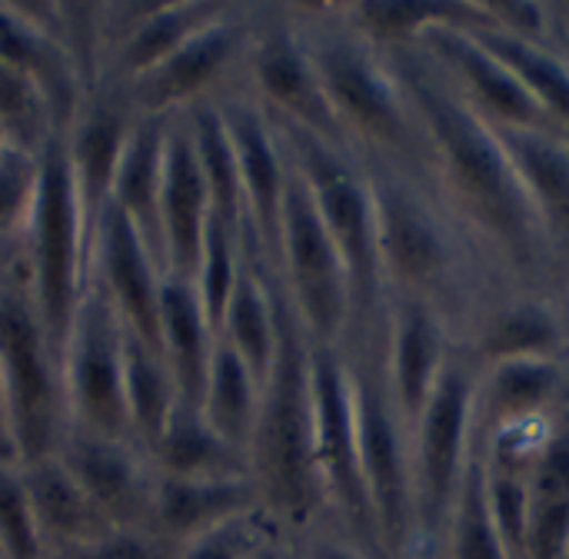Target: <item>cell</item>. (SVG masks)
<instances>
[{"label":"cell","mask_w":569,"mask_h":559,"mask_svg":"<svg viewBox=\"0 0 569 559\" xmlns=\"http://www.w3.org/2000/svg\"><path fill=\"white\" fill-rule=\"evenodd\" d=\"M40 183V157L23 150L0 153V260L23 243Z\"/></svg>","instance_id":"60d3db41"},{"label":"cell","mask_w":569,"mask_h":559,"mask_svg":"<svg viewBox=\"0 0 569 559\" xmlns=\"http://www.w3.org/2000/svg\"><path fill=\"white\" fill-rule=\"evenodd\" d=\"M133 123H137V113L127 100V90L113 83H97L83 93L67 133L60 137L90 243H93L100 217L110 207L117 167H120Z\"/></svg>","instance_id":"ac0fdd59"},{"label":"cell","mask_w":569,"mask_h":559,"mask_svg":"<svg viewBox=\"0 0 569 559\" xmlns=\"http://www.w3.org/2000/svg\"><path fill=\"white\" fill-rule=\"evenodd\" d=\"M3 150H7V143H3V140H0V153H3Z\"/></svg>","instance_id":"f5cc1de1"},{"label":"cell","mask_w":569,"mask_h":559,"mask_svg":"<svg viewBox=\"0 0 569 559\" xmlns=\"http://www.w3.org/2000/svg\"><path fill=\"white\" fill-rule=\"evenodd\" d=\"M270 530H277V527H273V523L267 520V513L260 510V513L240 517V520H233V523H227V527H220V530H210V533H203V537L183 543L180 550H173V557L170 559H247L250 557V550H253Z\"/></svg>","instance_id":"ee69618b"},{"label":"cell","mask_w":569,"mask_h":559,"mask_svg":"<svg viewBox=\"0 0 569 559\" xmlns=\"http://www.w3.org/2000/svg\"><path fill=\"white\" fill-rule=\"evenodd\" d=\"M297 553L300 559H377L337 527H323V530L310 533L307 540L297 543Z\"/></svg>","instance_id":"bcb514c9"},{"label":"cell","mask_w":569,"mask_h":559,"mask_svg":"<svg viewBox=\"0 0 569 559\" xmlns=\"http://www.w3.org/2000/svg\"><path fill=\"white\" fill-rule=\"evenodd\" d=\"M163 280L167 273L163 263L153 257V250L113 207H107L90 243L87 283L100 290L120 327L153 350H160Z\"/></svg>","instance_id":"e0dca14e"},{"label":"cell","mask_w":569,"mask_h":559,"mask_svg":"<svg viewBox=\"0 0 569 559\" xmlns=\"http://www.w3.org/2000/svg\"><path fill=\"white\" fill-rule=\"evenodd\" d=\"M160 353L170 367L183 407H200L210 363L217 353V330L207 320L193 283L180 277L163 280L160 293Z\"/></svg>","instance_id":"f1b7e54d"},{"label":"cell","mask_w":569,"mask_h":559,"mask_svg":"<svg viewBox=\"0 0 569 559\" xmlns=\"http://www.w3.org/2000/svg\"><path fill=\"white\" fill-rule=\"evenodd\" d=\"M247 559H300V553H297V543H293V540H287L280 530H270V533L250 550V557Z\"/></svg>","instance_id":"7dc6e473"},{"label":"cell","mask_w":569,"mask_h":559,"mask_svg":"<svg viewBox=\"0 0 569 559\" xmlns=\"http://www.w3.org/2000/svg\"><path fill=\"white\" fill-rule=\"evenodd\" d=\"M290 13L347 147L437 180L433 147L413 103L387 57L350 27L340 3H290Z\"/></svg>","instance_id":"3957f363"},{"label":"cell","mask_w":569,"mask_h":559,"mask_svg":"<svg viewBox=\"0 0 569 559\" xmlns=\"http://www.w3.org/2000/svg\"><path fill=\"white\" fill-rule=\"evenodd\" d=\"M170 120V117H167ZM163 117H137L120 167L113 180L110 207L140 233V240L163 263V237H160V187H163V143H167ZM167 273V270H163Z\"/></svg>","instance_id":"f546056e"},{"label":"cell","mask_w":569,"mask_h":559,"mask_svg":"<svg viewBox=\"0 0 569 559\" xmlns=\"http://www.w3.org/2000/svg\"><path fill=\"white\" fill-rule=\"evenodd\" d=\"M63 393L67 430L133 443L123 393V327L93 283L83 287L63 343Z\"/></svg>","instance_id":"5bb4252c"},{"label":"cell","mask_w":569,"mask_h":559,"mask_svg":"<svg viewBox=\"0 0 569 559\" xmlns=\"http://www.w3.org/2000/svg\"><path fill=\"white\" fill-rule=\"evenodd\" d=\"M283 137L287 157L303 180L327 233L333 237L353 293V323L350 333L367 330L383 320V273L377 250V217L373 193L360 157L347 147L317 140L303 130L273 123ZM347 333V337H350Z\"/></svg>","instance_id":"52a82bcc"},{"label":"cell","mask_w":569,"mask_h":559,"mask_svg":"<svg viewBox=\"0 0 569 559\" xmlns=\"http://www.w3.org/2000/svg\"><path fill=\"white\" fill-rule=\"evenodd\" d=\"M473 20L530 43H553L557 37V3L540 0H470Z\"/></svg>","instance_id":"7bdbcfd3"},{"label":"cell","mask_w":569,"mask_h":559,"mask_svg":"<svg viewBox=\"0 0 569 559\" xmlns=\"http://www.w3.org/2000/svg\"><path fill=\"white\" fill-rule=\"evenodd\" d=\"M0 559H43L23 470L17 463H0Z\"/></svg>","instance_id":"b9f144b4"},{"label":"cell","mask_w":569,"mask_h":559,"mask_svg":"<svg viewBox=\"0 0 569 559\" xmlns=\"http://www.w3.org/2000/svg\"><path fill=\"white\" fill-rule=\"evenodd\" d=\"M463 27L517 77V83L533 97V103L550 117V123L569 137V60L557 47V40L530 43V40L497 33L473 20V7Z\"/></svg>","instance_id":"836d02e7"},{"label":"cell","mask_w":569,"mask_h":559,"mask_svg":"<svg viewBox=\"0 0 569 559\" xmlns=\"http://www.w3.org/2000/svg\"><path fill=\"white\" fill-rule=\"evenodd\" d=\"M0 377L10 403L17 463L30 467L57 457L70 427L63 353L37 313L20 247L0 260Z\"/></svg>","instance_id":"8992f818"},{"label":"cell","mask_w":569,"mask_h":559,"mask_svg":"<svg viewBox=\"0 0 569 559\" xmlns=\"http://www.w3.org/2000/svg\"><path fill=\"white\" fill-rule=\"evenodd\" d=\"M210 217H213V200L197 167L187 117L183 113L170 117L167 143H163V187H160V237H163L167 277L193 280Z\"/></svg>","instance_id":"7402d4cb"},{"label":"cell","mask_w":569,"mask_h":559,"mask_svg":"<svg viewBox=\"0 0 569 559\" xmlns=\"http://www.w3.org/2000/svg\"><path fill=\"white\" fill-rule=\"evenodd\" d=\"M247 237H250V230L233 227L217 213L210 217L203 250H200V260H197V270H193L190 283H193V293H197L207 320L213 323V330H220L230 290L237 283V273H240V263H243V253H247Z\"/></svg>","instance_id":"ab89813d"},{"label":"cell","mask_w":569,"mask_h":559,"mask_svg":"<svg viewBox=\"0 0 569 559\" xmlns=\"http://www.w3.org/2000/svg\"><path fill=\"white\" fill-rule=\"evenodd\" d=\"M20 470L43 559L70 557L117 530L103 520V513L90 503V497L80 490V483L67 473V467L57 457Z\"/></svg>","instance_id":"484cf974"},{"label":"cell","mask_w":569,"mask_h":559,"mask_svg":"<svg viewBox=\"0 0 569 559\" xmlns=\"http://www.w3.org/2000/svg\"><path fill=\"white\" fill-rule=\"evenodd\" d=\"M347 360L360 470L363 487L380 540L383 559L407 557L417 550V510H413V457H410V427L400 417L387 367H383V320L350 333L340 343Z\"/></svg>","instance_id":"5b68a950"},{"label":"cell","mask_w":569,"mask_h":559,"mask_svg":"<svg viewBox=\"0 0 569 559\" xmlns=\"http://www.w3.org/2000/svg\"><path fill=\"white\" fill-rule=\"evenodd\" d=\"M217 337L253 370L260 383L267 380L277 357L280 310H277V277L260 257L253 237H247V253L237 283L230 290Z\"/></svg>","instance_id":"4316f807"},{"label":"cell","mask_w":569,"mask_h":559,"mask_svg":"<svg viewBox=\"0 0 569 559\" xmlns=\"http://www.w3.org/2000/svg\"><path fill=\"white\" fill-rule=\"evenodd\" d=\"M257 27V3L230 0V7L177 53L133 80L127 100L137 117H180L200 103H213L243 83V63Z\"/></svg>","instance_id":"8fae6325"},{"label":"cell","mask_w":569,"mask_h":559,"mask_svg":"<svg viewBox=\"0 0 569 559\" xmlns=\"http://www.w3.org/2000/svg\"><path fill=\"white\" fill-rule=\"evenodd\" d=\"M477 437V367L453 350L427 407L410 427L413 457V510H417V547L437 550L463 483V470Z\"/></svg>","instance_id":"9c48e42d"},{"label":"cell","mask_w":569,"mask_h":559,"mask_svg":"<svg viewBox=\"0 0 569 559\" xmlns=\"http://www.w3.org/2000/svg\"><path fill=\"white\" fill-rule=\"evenodd\" d=\"M377 50L387 57L427 130L437 160V180L450 207L483 240L513 287L557 293L563 270L493 127L443 83L417 40Z\"/></svg>","instance_id":"6da1fadb"},{"label":"cell","mask_w":569,"mask_h":559,"mask_svg":"<svg viewBox=\"0 0 569 559\" xmlns=\"http://www.w3.org/2000/svg\"><path fill=\"white\" fill-rule=\"evenodd\" d=\"M260 510L263 507L253 477H230V480L157 477L147 530L170 550H180L183 543Z\"/></svg>","instance_id":"d4e9b609"},{"label":"cell","mask_w":569,"mask_h":559,"mask_svg":"<svg viewBox=\"0 0 569 559\" xmlns=\"http://www.w3.org/2000/svg\"><path fill=\"white\" fill-rule=\"evenodd\" d=\"M270 270L277 273L307 340L313 347H340L353 323L350 277L293 163L280 213L277 260Z\"/></svg>","instance_id":"30bf717a"},{"label":"cell","mask_w":569,"mask_h":559,"mask_svg":"<svg viewBox=\"0 0 569 559\" xmlns=\"http://www.w3.org/2000/svg\"><path fill=\"white\" fill-rule=\"evenodd\" d=\"M569 413V357L510 360L477 370V430L560 420Z\"/></svg>","instance_id":"603a6c76"},{"label":"cell","mask_w":569,"mask_h":559,"mask_svg":"<svg viewBox=\"0 0 569 559\" xmlns=\"http://www.w3.org/2000/svg\"><path fill=\"white\" fill-rule=\"evenodd\" d=\"M460 347L477 370L510 360H563L569 320L557 293L507 287L480 310Z\"/></svg>","instance_id":"ffe728a7"},{"label":"cell","mask_w":569,"mask_h":559,"mask_svg":"<svg viewBox=\"0 0 569 559\" xmlns=\"http://www.w3.org/2000/svg\"><path fill=\"white\" fill-rule=\"evenodd\" d=\"M360 163L373 193L383 290L427 303L463 343L480 310L513 283L437 180L373 157Z\"/></svg>","instance_id":"7a4b0ae2"},{"label":"cell","mask_w":569,"mask_h":559,"mask_svg":"<svg viewBox=\"0 0 569 559\" xmlns=\"http://www.w3.org/2000/svg\"><path fill=\"white\" fill-rule=\"evenodd\" d=\"M123 393H127V420L133 443L150 453V447L167 430L170 417L180 407L177 383L163 353L147 347L143 340L123 330Z\"/></svg>","instance_id":"e575fe53"},{"label":"cell","mask_w":569,"mask_h":559,"mask_svg":"<svg viewBox=\"0 0 569 559\" xmlns=\"http://www.w3.org/2000/svg\"><path fill=\"white\" fill-rule=\"evenodd\" d=\"M523 559H569V413L530 470Z\"/></svg>","instance_id":"1f68e13d"},{"label":"cell","mask_w":569,"mask_h":559,"mask_svg":"<svg viewBox=\"0 0 569 559\" xmlns=\"http://www.w3.org/2000/svg\"><path fill=\"white\" fill-rule=\"evenodd\" d=\"M243 90L273 123L347 147L317 67L293 23L290 3H257V27L243 63Z\"/></svg>","instance_id":"4fadbf2b"},{"label":"cell","mask_w":569,"mask_h":559,"mask_svg":"<svg viewBox=\"0 0 569 559\" xmlns=\"http://www.w3.org/2000/svg\"><path fill=\"white\" fill-rule=\"evenodd\" d=\"M0 63L30 77L47 93L63 137L87 90L60 43L50 40L37 23H30L17 3L7 0H0Z\"/></svg>","instance_id":"4dcf8cb0"},{"label":"cell","mask_w":569,"mask_h":559,"mask_svg":"<svg viewBox=\"0 0 569 559\" xmlns=\"http://www.w3.org/2000/svg\"><path fill=\"white\" fill-rule=\"evenodd\" d=\"M310 387H313V457L327 490L333 527L343 530L377 559H383L367 487H363L353 393H350L347 360L340 347L310 350Z\"/></svg>","instance_id":"7c38bea8"},{"label":"cell","mask_w":569,"mask_h":559,"mask_svg":"<svg viewBox=\"0 0 569 559\" xmlns=\"http://www.w3.org/2000/svg\"><path fill=\"white\" fill-rule=\"evenodd\" d=\"M463 20H443L427 27L417 43L443 77V83L487 123L523 127V130H557L550 117L533 103V97L517 83V77L463 27ZM567 137V133H563Z\"/></svg>","instance_id":"2e32d148"},{"label":"cell","mask_w":569,"mask_h":559,"mask_svg":"<svg viewBox=\"0 0 569 559\" xmlns=\"http://www.w3.org/2000/svg\"><path fill=\"white\" fill-rule=\"evenodd\" d=\"M567 10H569V3H567Z\"/></svg>","instance_id":"db71d44e"},{"label":"cell","mask_w":569,"mask_h":559,"mask_svg":"<svg viewBox=\"0 0 569 559\" xmlns=\"http://www.w3.org/2000/svg\"><path fill=\"white\" fill-rule=\"evenodd\" d=\"M440 559H513L490 510L487 483H483V457H480V437H473V453L463 470V483L457 490L443 540Z\"/></svg>","instance_id":"8d00e7d4"},{"label":"cell","mask_w":569,"mask_h":559,"mask_svg":"<svg viewBox=\"0 0 569 559\" xmlns=\"http://www.w3.org/2000/svg\"><path fill=\"white\" fill-rule=\"evenodd\" d=\"M260 393H263V383L253 377V370L217 337V353H213L210 377H207L197 410L210 423V430H217L227 443H233L243 453L250 450V437L257 427Z\"/></svg>","instance_id":"d590c367"},{"label":"cell","mask_w":569,"mask_h":559,"mask_svg":"<svg viewBox=\"0 0 569 559\" xmlns=\"http://www.w3.org/2000/svg\"><path fill=\"white\" fill-rule=\"evenodd\" d=\"M57 460L67 467V473L80 483V490L110 527L147 530L157 470L137 443L67 430Z\"/></svg>","instance_id":"d6986e66"},{"label":"cell","mask_w":569,"mask_h":559,"mask_svg":"<svg viewBox=\"0 0 569 559\" xmlns=\"http://www.w3.org/2000/svg\"><path fill=\"white\" fill-rule=\"evenodd\" d=\"M460 343L450 327L420 300L387 293L383 300V367L393 403L407 427L427 407L447 360Z\"/></svg>","instance_id":"44dd1931"},{"label":"cell","mask_w":569,"mask_h":559,"mask_svg":"<svg viewBox=\"0 0 569 559\" xmlns=\"http://www.w3.org/2000/svg\"><path fill=\"white\" fill-rule=\"evenodd\" d=\"M0 463H17V447H13V427H10V403H7L3 377H0Z\"/></svg>","instance_id":"c3c4849f"},{"label":"cell","mask_w":569,"mask_h":559,"mask_svg":"<svg viewBox=\"0 0 569 559\" xmlns=\"http://www.w3.org/2000/svg\"><path fill=\"white\" fill-rule=\"evenodd\" d=\"M340 10L373 47H400L413 43L433 23L463 20L470 13V0H347Z\"/></svg>","instance_id":"74e56055"},{"label":"cell","mask_w":569,"mask_h":559,"mask_svg":"<svg viewBox=\"0 0 569 559\" xmlns=\"http://www.w3.org/2000/svg\"><path fill=\"white\" fill-rule=\"evenodd\" d=\"M213 103L220 110V120L233 147L240 190H243V210H247V230L260 257L267 260V267H273L277 240H280V213H283V197L290 183V157H287L283 137L273 127V120L260 110V103L243 90V83Z\"/></svg>","instance_id":"9a60e30c"},{"label":"cell","mask_w":569,"mask_h":559,"mask_svg":"<svg viewBox=\"0 0 569 559\" xmlns=\"http://www.w3.org/2000/svg\"><path fill=\"white\" fill-rule=\"evenodd\" d=\"M60 137L47 93L13 67L0 63V140L10 150L40 157Z\"/></svg>","instance_id":"f35d334b"},{"label":"cell","mask_w":569,"mask_h":559,"mask_svg":"<svg viewBox=\"0 0 569 559\" xmlns=\"http://www.w3.org/2000/svg\"><path fill=\"white\" fill-rule=\"evenodd\" d=\"M23 263L37 313L63 353L90 267V237L70 183L60 137L40 153V183L23 233Z\"/></svg>","instance_id":"ba28073f"},{"label":"cell","mask_w":569,"mask_h":559,"mask_svg":"<svg viewBox=\"0 0 569 559\" xmlns=\"http://www.w3.org/2000/svg\"><path fill=\"white\" fill-rule=\"evenodd\" d=\"M150 463L157 477L167 480H230L250 477V460L243 450L227 443L197 407H177L160 440L150 447Z\"/></svg>","instance_id":"d6a6232c"},{"label":"cell","mask_w":569,"mask_h":559,"mask_svg":"<svg viewBox=\"0 0 569 559\" xmlns=\"http://www.w3.org/2000/svg\"><path fill=\"white\" fill-rule=\"evenodd\" d=\"M173 550L160 543L150 530H110L97 543L63 559H170Z\"/></svg>","instance_id":"f6af8a7d"},{"label":"cell","mask_w":569,"mask_h":559,"mask_svg":"<svg viewBox=\"0 0 569 559\" xmlns=\"http://www.w3.org/2000/svg\"><path fill=\"white\" fill-rule=\"evenodd\" d=\"M227 7L230 0H157L147 20L107 57L97 83L130 87L200 30H207Z\"/></svg>","instance_id":"83f0119b"},{"label":"cell","mask_w":569,"mask_h":559,"mask_svg":"<svg viewBox=\"0 0 569 559\" xmlns=\"http://www.w3.org/2000/svg\"><path fill=\"white\" fill-rule=\"evenodd\" d=\"M557 47L567 53V60H569V10H567V3H557Z\"/></svg>","instance_id":"681fc988"},{"label":"cell","mask_w":569,"mask_h":559,"mask_svg":"<svg viewBox=\"0 0 569 559\" xmlns=\"http://www.w3.org/2000/svg\"><path fill=\"white\" fill-rule=\"evenodd\" d=\"M493 127V123H490ZM560 270L569 267V137L560 130L493 127Z\"/></svg>","instance_id":"cb8c5ba5"},{"label":"cell","mask_w":569,"mask_h":559,"mask_svg":"<svg viewBox=\"0 0 569 559\" xmlns=\"http://www.w3.org/2000/svg\"><path fill=\"white\" fill-rule=\"evenodd\" d=\"M557 297H560V307H563V313H567V320H569V267L563 270V280H560V290H557Z\"/></svg>","instance_id":"f907efd6"},{"label":"cell","mask_w":569,"mask_h":559,"mask_svg":"<svg viewBox=\"0 0 569 559\" xmlns=\"http://www.w3.org/2000/svg\"><path fill=\"white\" fill-rule=\"evenodd\" d=\"M400 559H440V553L437 550H423V547H417V550H410L407 557Z\"/></svg>","instance_id":"816d5d0a"},{"label":"cell","mask_w":569,"mask_h":559,"mask_svg":"<svg viewBox=\"0 0 569 559\" xmlns=\"http://www.w3.org/2000/svg\"><path fill=\"white\" fill-rule=\"evenodd\" d=\"M277 310H280L277 357L263 380L260 413L247 457L267 520L287 540L300 543L310 533L333 527V517L313 457V387H310L313 347L280 280H277Z\"/></svg>","instance_id":"277c9868"}]
</instances>
